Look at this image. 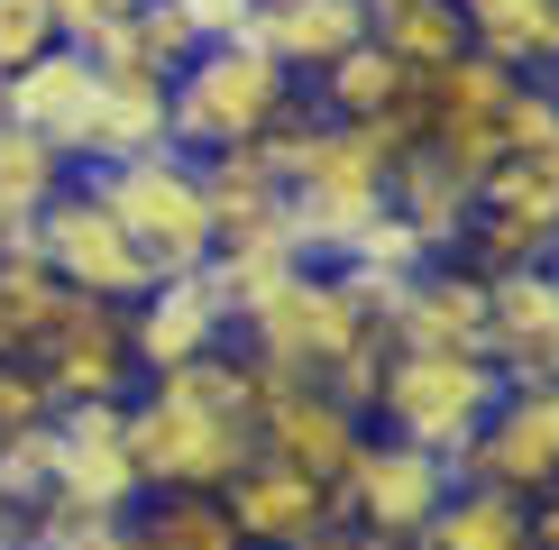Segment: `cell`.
<instances>
[{"label":"cell","instance_id":"obj_26","mask_svg":"<svg viewBox=\"0 0 559 550\" xmlns=\"http://www.w3.org/2000/svg\"><path fill=\"white\" fill-rule=\"evenodd\" d=\"M367 37L394 46V56L413 64V74H440L450 56H468V19H459V0H367Z\"/></svg>","mask_w":559,"mask_h":550},{"label":"cell","instance_id":"obj_18","mask_svg":"<svg viewBox=\"0 0 559 550\" xmlns=\"http://www.w3.org/2000/svg\"><path fill=\"white\" fill-rule=\"evenodd\" d=\"M239 37H258L294 83H312L331 56H348V46L367 37V0H275V10H258Z\"/></svg>","mask_w":559,"mask_h":550},{"label":"cell","instance_id":"obj_21","mask_svg":"<svg viewBox=\"0 0 559 550\" xmlns=\"http://www.w3.org/2000/svg\"><path fill=\"white\" fill-rule=\"evenodd\" d=\"M413 550H532V504L504 495V487L450 477V495L431 504V523L413 533Z\"/></svg>","mask_w":559,"mask_h":550},{"label":"cell","instance_id":"obj_1","mask_svg":"<svg viewBox=\"0 0 559 550\" xmlns=\"http://www.w3.org/2000/svg\"><path fill=\"white\" fill-rule=\"evenodd\" d=\"M294 92L302 83L258 37H212V46H193V64L166 83V129H175L183 156H221V147H248L266 120H285Z\"/></svg>","mask_w":559,"mask_h":550},{"label":"cell","instance_id":"obj_5","mask_svg":"<svg viewBox=\"0 0 559 550\" xmlns=\"http://www.w3.org/2000/svg\"><path fill=\"white\" fill-rule=\"evenodd\" d=\"M28 248L46 258V275H56L64 294H92V303H138V294L156 285L147 248H138L129 229H120V212H110L102 193H92V175H83V166L37 202Z\"/></svg>","mask_w":559,"mask_h":550},{"label":"cell","instance_id":"obj_25","mask_svg":"<svg viewBox=\"0 0 559 550\" xmlns=\"http://www.w3.org/2000/svg\"><path fill=\"white\" fill-rule=\"evenodd\" d=\"M129 533H138V550H248L221 487H147L129 504Z\"/></svg>","mask_w":559,"mask_h":550},{"label":"cell","instance_id":"obj_19","mask_svg":"<svg viewBox=\"0 0 559 550\" xmlns=\"http://www.w3.org/2000/svg\"><path fill=\"white\" fill-rule=\"evenodd\" d=\"M147 147H175V129H166V83H156V74H102L74 166H120V156H147Z\"/></svg>","mask_w":559,"mask_h":550},{"label":"cell","instance_id":"obj_36","mask_svg":"<svg viewBox=\"0 0 559 550\" xmlns=\"http://www.w3.org/2000/svg\"><path fill=\"white\" fill-rule=\"evenodd\" d=\"M532 550H559V477L532 495Z\"/></svg>","mask_w":559,"mask_h":550},{"label":"cell","instance_id":"obj_3","mask_svg":"<svg viewBox=\"0 0 559 550\" xmlns=\"http://www.w3.org/2000/svg\"><path fill=\"white\" fill-rule=\"evenodd\" d=\"M496 395H504L496 358H477V349H404V339H385V376H377L367 422L394 431V441H413V450L450 458L486 412H496Z\"/></svg>","mask_w":559,"mask_h":550},{"label":"cell","instance_id":"obj_38","mask_svg":"<svg viewBox=\"0 0 559 550\" xmlns=\"http://www.w3.org/2000/svg\"><path fill=\"white\" fill-rule=\"evenodd\" d=\"M0 550H37L28 541V514H0Z\"/></svg>","mask_w":559,"mask_h":550},{"label":"cell","instance_id":"obj_20","mask_svg":"<svg viewBox=\"0 0 559 550\" xmlns=\"http://www.w3.org/2000/svg\"><path fill=\"white\" fill-rule=\"evenodd\" d=\"M385 202H394V212H404V220L431 239V258H450V248H459V229H468L477 175H459L450 156H431V147H404V156L385 166Z\"/></svg>","mask_w":559,"mask_h":550},{"label":"cell","instance_id":"obj_28","mask_svg":"<svg viewBox=\"0 0 559 550\" xmlns=\"http://www.w3.org/2000/svg\"><path fill=\"white\" fill-rule=\"evenodd\" d=\"M56 312H64V285L46 275V258L37 248H0V358H28Z\"/></svg>","mask_w":559,"mask_h":550},{"label":"cell","instance_id":"obj_13","mask_svg":"<svg viewBox=\"0 0 559 550\" xmlns=\"http://www.w3.org/2000/svg\"><path fill=\"white\" fill-rule=\"evenodd\" d=\"M258 441L340 487L348 458L367 450V412H348L321 376H275V367H258Z\"/></svg>","mask_w":559,"mask_h":550},{"label":"cell","instance_id":"obj_32","mask_svg":"<svg viewBox=\"0 0 559 550\" xmlns=\"http://www.w3.org/2000/svg\"><path fill=\"white\" fill-rule=\"evenodd\" d=\"M56 46V0H0V83Z\"/></svg>","mask_w":559,"mask_h":550},{"label":"cell","instance_id":"obj_2","mask_svg":"<svg viewBox=\"0 0 559 550\" xmlns=\"http://www.w3.org/2000/svg\"><path fill=\"white\" fill-rule=\"evenodd\" d=\"M377 331H385L377 303H367L340 266H321V258L294 266L266 303L239 312V349L258 367H275V376H331V367L358 349V339H377Z\"/></svg>","mask_w":559,"mask_h":550},{"label":"cell","instance_id":"obj_30","mask_svg":"<svg viewBox=\"0 0 559 550\" xmlns=\"http://www.w3.org/2000/svg\"><path fill=\"white\" fill-rule=\"evenodd\" d=\"M64 175H74V166H64V156L46 147V138H37L28 120H10V110H0V202H19V212H37V202L56 193Z\"/></svg>","mask_w":559,"mask_h":550},{"label":"cell","instance_id":"obj_8","mask_svg":"<svg viewBox=\"0 0 559 550\" xmlns=\"http://www.w3.org/2000/svg\"><path fill=\"white\" fill-rule=\"evenodd\" d=\"M450 477H468V487H504V495H523V504L542 495L550 477H559V376L504 385L496 412L450 450Z\"/></svg>","mask_w":559,"mask_h":550},{"label":"cell","instance_id":"obj_39","mask_svg":"<svg viewBox=\"0 0 559 550\" xmlns=\"http://www.w3.org/2000/svg\"><path fill=\"white\" fill-rule=\"evenodd\" d=\"M258 10H275V0H258Z\"/></svg>","mask_w":559,"mask_h":550},{"label":"cell","instance_id":"obj_17","mask_svg":"<svg viewBox=\"0 0 559 550\" xmlns=\"http://www.w3.org/2000/svg\"><path fill=\"white\" fill-rule=\"evenodd\" d=\"M385 339H404V349H477V339H486V275L459 266V258H431L385 303Z\"/></svg>","mask_w":559,"mask_h":550},{"label":"cell","instance_id":"obj_34","mask_svg":"<svg viewBox=\"0 0 559 550\" xmlns=\"http://www.w3.org/2000/svg\"><path fill=\"white\" fill-rule=\"evenodd\" d=\"M129 10H138V0H56V37L64 46H92L102 28H120Z\"/></svg>","mask_w":559,"mask_h":550},{"label":"cell","instance_id":"obj_33","mask_svg":"<svg viewBox=\"0 0 559 550\" xmlns=\"http://www.w3.org/2000/svg\"><path fill=\"white\" fill-rule=\"evenodd\" d=\"M46 385H37V367L28 358H0V431H19V422H46Z\"/></svg>","mask_w":559,"mask_h":550},{"label":"cell","instance_id":"obj_7","mask_svg":"<svg viewBox=\"0 0 559 550\" xmlns=\"http://www.w3.org/2000/svg\"><path fill=\"white\" fill-rule=\"evenodd\" d=\"M248 450H258V422L212 412L202 395H183L166 376L129 385V458H138L147 487H221Z\"/></svg>","mask_w":559,"mask_h":550},{"label":"cell","instance_id":"obj_4","mask_svg":"<svg viewBox=\"0 0 559 550\" xmlns=\"http://www.w3.org/2000/svg\"><path fill=\"white\" fill-rule=\"evenodd\" d=\"M83 175H92V193L120 212V229L147 248L156 275H193V266H212V193H202V156L147 147V156L83 166Z\"/></svg>","mask_w":559,"mask_h":550},{"label":"cell","instance_id":"obj_16","mask_svg":"<svg viewBox=\"0 0 559 550\" xmlns=\"http://www.w3.org/2000/svg\"><path fill=\"white\" fill-rule=\"evenodd\" d=\"M92 92H102V64H92L83 46L56 37L37 64H19V74L0 83V110H10V120H28L46 147L74 166V156H83V120H92Z\"/></svg>","mask_w":559,"mask_h":550},{"label":"cell","instance_id":"obj_31","mask_svg":"<svg viewBox=\"0 0 559 550\" xmlns=\"http://www.w3.org/2000/svg\"><path fill=\"white\" fill-rule=\"evenodd\" d=\"M496 138H504L496 156H559V74H523Z\"/></svg>","mask_w":559,"mask_h":550},{"label":"cell","instance_id":"obj_15","mask_svg":"<svg viewBox=\"0 0 559 550\" xmlns=\"http://www.w3.org/2000/svg\"><path fill=\"white\" fill-rule=\"evenodd\" d=\"M229 339V303L212 294V275H156L147 294L129 303V358L138 376H175V367H193L202 349H221Z\"/></svg>","mask_w":559,"mask_h":550},{"label":"cell","instance_id":"obj_29","mask_svg":"<svg viewBox=\"0 0 559 550\" xmlns=\"http://www.w3.org/2000/svg\"><path fill=\"white\" fill-rule=\"evenodd\" d=\"M46 422H56V412H46ZM46 422L0 431V514H37V504L56 495V431Z\"/></svg>","mask_w":559,"mask_h":550},{"label":"cell","instance_id":"obj_9","mask_svg":"<svg viewBox=\"0 0 559 550\" xmlns=\"http://www.w3.org/2000/svg\"><path fill=\"white\" fill-rule=\"evenodd\" d=\"M46 404H92V395H129L138 358H129V303H92L64 294V312L46 321V339L28 349Z\"/></svg>","mask_w":559,"mask_h":550},{"label":"cell","instance_id":"obj_11","mask_svg":"<svg viewBox=\"0 0 559 550\" xmlns=\"http://www.w3.org/2000/svg\"><path fill=\"white\" fill-rule=\"evenodd\" d=\"M221 504H229V523H239L248 541H266V550H302L312 533L340 523V487H331V477L294 468V458L266 450V441L221 477Z\"/></svg>","mask_w":559,"mask_h":550},{"label":"cell","instance_id":"obj_6","mask_svg":"<svg viewBox=\"0 0 559 550\" xmlns=\"http://www.w3.org/2000/svg\"><path fill=\"white\" fill-rule=\"evenodd\" d=\"M377 212H385V156L367 147L348 120L321 110L312 138H302V156H294V175H285V220H294V239L331 266Z\"/></svg>","mask_w":559,"mask_h":550},{"label":"cell","instance_id":"obj_22","mask_svg":"<svg viewBox=\"0 0 559 550\" xmlns=\"http://www.w3.org/2000/svg\"><path fill=\"white\" fill-rule=\"evenodd\" d=\"M202 193H212V248L221 239H275V229H294L285 220V183L258 166V147L202 156ZM302 258H312V248H302Z\"/></svg>","mask_w":559,"mask_h":550},{"label":"cell","instance_id":"obj_14","mask_svg":"<svg viewBox=\"0 0 559 550\" xmlns=\"http://www.w3.org/2000/svg\"><path fill=\"white\" fill-rule=\"evenodd\" d=\"M486 358L504 385L559 376V258L550 266H496L486 275Z\"/></svg>","mask_w":559,"mask_h":550},{"label":"cell","instance_id":"obj_37","mask_svg":"<svg viewBox=\"0 0 559 550\" xmlns=\"http://www.w3.org/2000/svg\"><path fill=\"white\" fill-rule=\"evenodd\" d=\"M28 220H37V212H19V202H0V248H28Z\"/></svg>","mask_w":559,"mask_h":550},{"label":"cell","instance_id":"obj_24","mask_svg":"<svg viewBox=\"0 0 559 550\" xmlns=\"http://www.w3.org/2000/svg\"><path fill=\"white\" fill-rule=\"evenodd\" d=\"M413 83H423V74H413L394 46L358 37L348 56H331V64L312 74V101L331 110V120H385V110H404V101H413Z\"/></svg>","mask_w":559,"mask_h":550},{"label":"cell","instance_id":"obj_10","mask_svg":"<svg viewBox=\"0 0 559 550\" xmlns=\"http://www.w3.org/2000/svg\"><path fill=\"white\" fill-rule=\"evenodd\" d=\"M440 495H450V458L394 441V431H367V450L348 458V477H340V514L367 523V533H385V541H404V550L431 523Z\"/></svg>","mask_w":559,"mask_h":550},{"label":"cell","instance_id":"obj_27","mask_svg":"<svg viewBox=\"0 0 559 550\" xmlns=\"http://www.w3.org/2000/svg\"><path fill=\"white\" fill-rule=\"evenodd\" d=\"M468 37L486 56H504L514 74H550L559 64V0H459Z\"/></svg>","mask_w":559,"mask_h":550},{"label":"cell","instance_id":"obj_35","mask_svg":"<svg viewBox=\"0 0 559 550\" xmlns=\"http://www.w3.org/2000/svg\"><path fill=\"white\" fill-rule=\"evenodd\" d=\"M175 10L193 19V37H202V46H212V37H239L248 19H258V0H175Z\"/></svg>","mask_w":559,"mask_h":550},{"label":"cell","instance_id":"obj_12","mask_svg":"<svg viewBox=\"0 0 559 550\" xmlns=\"http://www.w3.org/2000/svg\"><path fill=\"white\" fill-rule=\"evenodd\" d=\"M56 495L92 504V514H129L147 495L129 458V395H92V404H56Z\"/></svg>","mask_w":559,"mask_h":550},{"label":"cell","instance_id":"obj_23","mask_svg":"<svg viewBox=\"0 0 559 550\" xmlns=\"http://www.w3.org/2000/svg\"><path fill=\"white\" fill-rule=\"evenodd\" d=\"M193 19L175 10V0H138V10L120 19V28H102L83 46L92 64H102V74H156V83H175L183 64H193Z\"/></svg>","mask_w":559,"mask_h":550}]
</instances>
